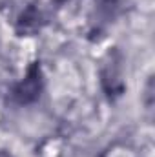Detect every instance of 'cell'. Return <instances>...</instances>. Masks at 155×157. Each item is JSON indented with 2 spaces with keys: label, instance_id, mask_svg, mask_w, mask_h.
Wrapping results in <instances>:
<instances>
[{
  "label": "cell",
  "instance_id": "obj_3",
  "mask_svg": "<svg viewBox=\"0 0 155 157\" xmlns=\"http://www.w3.org/2000/svg\"><path fill=\"white\" fill-rule=\"evenodd\" d=\"M0 157H11V155H9V154H6V152H2V150H0Z\"/></svg>",
  "mask_w": 155,
  "mask_h": 157
},
{
  "label": "cell",
  "instance_id": "obj_2",
  "mask_svg": "<svg viewBox=\"0 0 155 157\" xmlns=\"http://www.w3.org/2000/svg\"><path fill=\"white\" fill-rule=\"evenodd\" d=\"M42 20V17H40V11L37 7H28L24 13H22V17L18 18V31L20 33H33V31H37L40 29V22Z\"/></svg>",
  "mask_w": 155,
  "mask_h": 157
},
{
  "label": "cell",
  "instance_id": "obj_1",
  "mask_svg": "<svg viewBox=\"0 0 155 157\" xmlns=\"http://www.w3.org/2000/svg\"><path fill=\"white\" fill-rule=\"evenodd\" d=\"M40 90H42V75H40V66L35 62L28 70L26 77L15 86L13 97L18 104H29L39 99Z\"/></svg>",
  "mask_w": 155,
  "mask_h": 157
}]
</instances>
